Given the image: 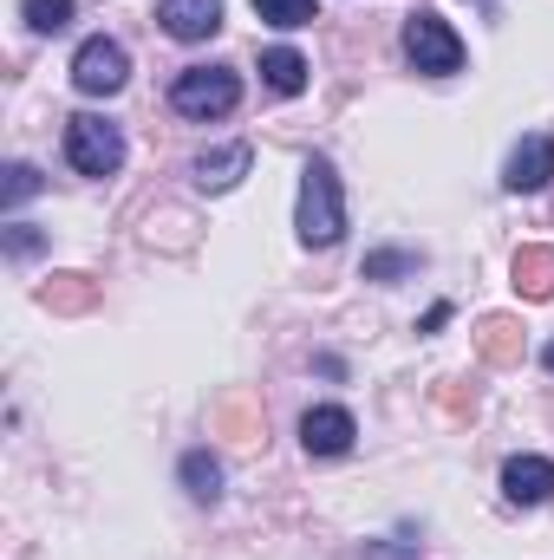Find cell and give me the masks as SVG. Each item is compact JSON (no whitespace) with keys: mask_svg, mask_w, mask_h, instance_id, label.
Masks as SVG:
<instances>
[{"mask_svg":"<svg viewBox=\"0 0 554 560\" xmlns=\"http://www.w3.org/2000/svg\"><path fill=\"white\" fill-rule=\"evenodd\" d=\"M300 242L307 248H333L346 235V189H339V170L326 156H307L300 170V215H293Z\"/></svg>","mask_w":554,"mask_h":560,"instance_id":"6da1fadb","label":"cell"},{"mask_svg":"<svg viewBox=\"0 0 554 560\" xmlns=\"http://www.w3.org/2000/svg\"><path fill=\"white\" fill-rule=\"evenodd\" d=\"M170 105L183 112V118H229L235 105H242V79L229 72V66H189V72H176V85H170Z\"/></svg>","mask_w":554,"mask_h":560,"instance_id":"7a4b0ae2","label":"cell"},{"mask_svg":"<svg viewBox=\"0 0 554 560\" xmlns=\"http://www.w3.org/2000/svg\"><path fill=\"white\" fill-rule=\"evenodd\" d=\"M66 163L79 176H118L125 170V131L112 118H99V112H79L66 125Z\"/></svg>","mask_w":554,"mask_h":560,"instance_id":"3957f363","label":"cell"},{"mask_svg":"<svg viewBox=\"0 0 554 560\" xmlns=\"http://www.w3.org/2000/svg\"><path fill=\"white\" fill-rule=\"evenodd\" d=\"M405 59L430 79H450V72H463V39L450 33L443 13L417 7V13H405Z\"/></svg>","mask_w":554,"mask_h":560,"instance_id":"277c9868","label":"cell"},{"mask_svg":"<svg viewBox=\"0 0 554 560\" xmlns=\"http://www.w3.org/2000/svg\"><path fill=\"white\" fill-rule=\"evenodd\" d=\"M125 79H131V52L118 46V39H85L79 52H72V85L85 92V98H112V92H125Z\"/></svg>","mask_w":554,"mask_h":560,"instance_id":"5b68a950","label":"cell"},{"mask_svg":"<svg viewBox=\"0 0 554 560\" xmlns=\"http://www.w3.org/2000/svg\"><path fill=\"white\" fill-rule=\"evenodd\" d=\"M353 436H359V423H353V411H339V405H313V411L300 418V443H307V456H346Z\"/></svg>","mask_w":554,"mask_h":560,"instance_id":"8992f818","label":"cell"},{"mask_svg":"<svg viewBox=\"0 0 554 560\" xmlns=\"http://www.w3.org/2000/svg\"><path fill=\"white\" fill-rule=\"evenodd\" d=\"M157 26H163L170 39L196 46V39H209V33L222 26V0H157Z\"/></svg>","mask_w":554,"mask_h":560,"instance_id":"52a82bcc","label":"cell"},{"mask_svg":"<svg viewBox=\"0 0 554 560\" xmlns=\"http://www.w3.org/2000/svg\"><path fill=\"white\" fill-rule=\"evenodd\" d=\"M554 176V138H522L516 150H509V170H503V183L516 189V196H535V189H549Z\"/></svg>","mask_w":554,"mask_h":560,"instance_id":"ba28073f","label":"cell"},{"mask_svg":"<svg viewBox=\"0 0 554 560\" xmlns=\"http://www.w3.org/2000/svg\"><path fill=\"white\" fill-rule=\"evenodd\" d=\"M503 495H509L516 509H542L554 495V463L549 456H509V463H503Z\"/></svg>","mask_w":554,"mask_h":560,"instance_id":"9c48e42d","label":"cell"},{"mask_svg":"<svg viewBox=\"0 0 554 560\" xmlns=\"http://www.w3.org/2000/svg\"><path fill=\"white\" fill-rule=\"evenodd\" d=\"M249 163H255V150H249V143L203 150V156H196V183H203V189H235V183L249 176Z\"/></svg>","mask_w":554,"mask_h":560,"instance_id":"30bf717a","label":"cell"},{"mask_svg":"<svg viewBox=\"0 0 554 560\" xmlns=\"http://www.w3.org/2000/svg\"><path fill=\"white\" fill-rule=\"evenodd\" d=\"M262 85H268L275 98H300V92H307V59H300L293 46H268V52H262Z\"/></svg>","mask_w":554,"mask_h":560,"instance_id":"8fae6325","label":"cell"},{"mask_svg":"<svg viewBox=\"0 0 554 560\" xmlns=\"http://www.w3.org/2000/svg\"><path fill=\"white\" fill-rule=\"evenodd\" d=\"M516 293L522 300H554V248H522L516 255Z\"/></svg>","mask_w":554,"mask_h":560,"instance_id":"7c38bea8","label":"cell"},{"mask_svg":"<svg viewBox=\"0 0 554 560\" xmlns=\"http://www.w3.org/2000/svg\"><path fill=\"white\" fill-rule=\"evenodd\" d=\"M183 489H189L196 502H216V495H222V463H216L209 450H189V456H183Z\"/></svg>","mask_w":554,"mask_h":560,"instance_id":"4fadbf2b","label":"cell"},{"mask_svg":"<svg viewBox=\"0 0 554 560\" xmlns=\"http://www.w3.org/2000/svg\"><path fill=\"white\" fill-rule=\"evenodd\" d=\"M20 20L33 33H66L72 26V0H20Z\"/></svg>","mask_w":554,"mask_h":560,"instance_id":"5bb4252c","label":"cell"},{"mask_svg":"<svg viewBox=\"0 0 554 560\" xmlns=\"http://www.w3.org/2000/svg\"><path fill=\"white\" fill-rule=\"evenodd\" d=\"M255 13L268 26H307L313 20V0H255Z\"/></svg>","mask_w":554,"mask_h":560,"instance_id":"9a60e30c","label":"cell"},{"mask_svg":"<svg viewBox=\"0 0 554 560\" xmlns=\"http://www.w3.org/2000/svg\"><path fill=\"white\" fill-rule=\"evenodd\" d=\"M46 300L66 306V313H79V306H92V287H85V275H59L53 287H46Z\"/></svg>","mask_w":554,"mask_h":560,"instance_id":"2e32d148","label":"cell"},{"mask_svg":"<svg viewBox=\"0 0 554 560\" xmlns=\"http://www.w3.org/2000/svg\"><path fill=\"white\" fill-rule=\"evenodd\" d=\"M26 196H39V170H33V163H13V170H7V189H0V202H7V209H20Z\"/></svg>","mask_w":554,"mask_h":560,"instance_id":"e0dca14e","label":"cell"},{"mask_svg":"<svg viewBox=\"0 0 554 560\" xmlns=\"http://www.w3.org/2000/svg\"><path fill=\"white\" fill-rule=\"evenodd\" d=\"M476 339H483V352H489V359H516V326H509V319H483V326H476Z\"/></svg>","mask_w":554,"mask_h":560,"instance_id":"ac0fdd59","label":"cell"},{"mask_svg":"<svg viewBox=\"0 0 554 560\" xmlns=\"http://www.w3.org/2000/svg\"><path fill=\"white\" fill-rule=\"evenodd\" d=\"M417 255H399V248H385V255H366V280H392V275H412Z\"/></svg>","mask_w":554,"mask_h":560,"instance_id":"d6986e66","label":"cell"},{"mask_svg":"<svg viewBox=\"0 0 554 560\" xmlns=\"http://www.w3.org/2000/svg\"><path fill=\"white\" fill-rule=\"evenodd\" d=\"M39 248H46V235H39L33 222H13V229H7V255H13V261H26V255H39Z\"/></svg>","mask_w":554,"mask_h":560,"instance_id":"ffe728a7","label":"cell"},{"mask_svg":"<svg viewBox=\"0 0 554 560\" xmlns=\"http://www.w3.org/2000/svg\"><path fill=\"white\" fill-rule=\"evenodd\" d=\"M366 560H405V555H392V548L379 541V548H366Z\"/></svg>","mask_w":554,"mask_h":560,"instance_id":"44dd1931","label":"cell"},{"mask_svg":"<svg viewBox=\"0 0 554 560\" xmlns=\"http://www.w3.org/2000/svg\"><path fill=\"white\" fill-rule=\"evenodd\" d=\"M542 365H549V372H554V346H549V352H542Z\"/></svg>","mask_w":554,"mask_h":560,"instance_id":"7402d4cb","label":"cell"}]
</instances>
